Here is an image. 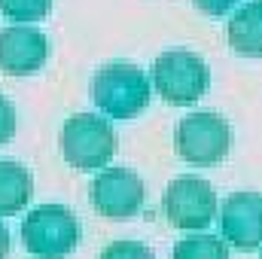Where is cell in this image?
I'll use <instances>...</instances> for the list:
<instances>
[{"label": "cell", "mask_w": 262, "mask_h": 259, "mask_svg": "<svg viewBox=\"0 0 262 259\" xmlns=\"http://www.w3.org/2000/svg\"><path fill=\"white\" fill-rule=\"evenodd\" d=\"M229 46L244 58H262V0H250L229 18Z\"/></svg>", "instance_id": "obj_10"}, {"label": "cell", "mask_w": 262, "mask_h": 259, "mask_svg": "<svg viewBox=\"0 0 262 259\" xmlns=\"http://www.w3.org/2000/svg\"><path fill=\"white\" fill-rule=\"evenodd\" d=\"M9 256V232H6V226L0 223V259Z\"/></svg>", "instance_id": "obj_17"}, {"label": "cell", "mask_w": 262, "mask_h": 259, "mask_svg": "<svg viewBox=\"0 0 262 259\" xmlns=\"http://www.w3.org/2000/svg\"><path fill=\"white\" fill-rule=\"evenodd\" d=\"M101 259H156L152 256V250L149 247H143V244H137V241H113Z\"/></svg>", "instance_id": "obj_14"}, {"label": "cell", "mask_w": 262, "mask_h": 259, "mask_svg": "<svg viewBox=\"0 0 262 259\" xmlns=\"http://www.w3.org/2000/svg\"><path fill=\"white\" fill-rule=\"evenodd\" d=\"M92 207L113 223L131 220L143 207V180L128 168H107L92 180Z\"/></svg>", "instance_id": "obj_7"}, {"label": "cell", "mask_w": 262, "mask_h": 259, "mask_svg": "<svg viewBox=\"0 0 262 259\" xmlns=\"http://www.w3.org/2000/svg\"><path fill=\"white\" fill-rule=\"evenodd\" d=\"M49 40L31 25H12L0 31V70L9 76H31L46 64Z\"/></svg>", "instance_id": "obj_9"}, {"label": "cell", "mask_w": 262, "mask_h": 259, "mask_svg": "<svg viewBox=\"0 0 262 259\" xmlns=\"http://www.w3.org/2000/svg\"><path fill=\"white\" fill-rule=\"evenodd\" d=\"M12 134H15V107L9 98L0 95V146L12 140Z\"/></svg>", "instance_id": "obj_15"}, {"label": "cell", "mask_w": 262, "mask_h": 259, "mask_svg": "<svg viewBox=\"0 0 262 259\" xmlns=\"http://www.w3.org/2000/svg\"><path fill=\"white\" fill-rule=\"evenodd\" d=\"M79 220L61 204L34 207L21 220V244L40 259H64L79 244Z\"/></svg>", "instance_id": "obj_2"}, {"label": "cell", "mask_w": 262, "mask_h": 259, "mask_svg": "<svg viewBox=\"0 0 262 259\" xmlns=\"http://www.w3.org/2000/svg\"><path fill=\"white\" fill-rule=\"evenodd\" d=\"M152 85H156V95H162L168 104L186 107V104H195L198 98H204L210 85V70L204 64V58H198L195 52L171 49L156 58Z\"/></svg>", "instance_id": "obj_4"}, {"label": "cell", "mask_w": 262, "mask_h": 259, "mask_svg": "<svg viewBox=\"0 0 262 259\" xmlns=\"http://www.w3.org/2000/svg\"><path fill=\"white\" fill-rule=\"evenodd\" d=\"M232 149V128L216 113H189L177 125V156L189 165H220Z\"/></svg>", "instance_id": "obj_6"}, {"label": "cell", "mask_w": 262, "mask_h": 259, "mask_svg": "<svg viewBox=\"0 0 262 259\" xmlns=\"http://www.w3.org/2000/svg\"><path fill=\"white\" fill-rule=\"evenodd\" d=\"M195 3L198 12H204V15H213V18H220V15H226L235 3H241V0H192Z\"/></svg>", "instance_id": "obj_16"}, {"label": "cell", "mask_w": 262, "mask_h": 259, "mask_svg": "<svg viewBox=\"0 0 262 259\" xmlns=\"http://www.w3.org/2000/svg\"><path fill=\"white\" fill-rule=\"evenodd\" d=\"M162 210L174 229L198 232L210 226V220L220 213V204H216L213 186L204 177L183 174L168 183V189L162 195Z\"/></svg>", "instance_id": "obj_5"}, {"label": "cell", "mask_w": 262, "mask_h": 259, "mask_svg": "<svg viewBox=\"0 0 262 259\" xmlns=\"http://www.w3.org/2000/svg\"><path fill=\"white\" fill-rule=\"evenodd\" d=\"M171 259H229V241L216 235H186Z\"/></svg>", "instance_id": "obj_12"}, {"label": "cell", "mask_w": 262, "mask_h": 259, "mask_svg": "<svg viewBox=\"0 0 262 259\" xmlns=\"http://www.w3.org/2000/svg\"><path fill=\"white\" fill-rule=\"evenodd\" d=\"M52 9V0H0V12L12 21H40Z\"/></svg>", "instance_id": "obj_13"}, {"label": "cell", "mask_w": 262, "mask_h": 259, "mask_svg": "<svg viewBox=\"0 0 262 259\" xmlns=\"http://www.w3.org/2000/svg\"><path fill=\"white\" fill-rule=\"evenodd\" d=\"M223 238L235 250H256L262 247V195L259 192H232L220 210Z\"/></svg>", "instance_id": "obj_8"}, {"label": "cell", "mask_w": 262, "mask_h": 259, "mask_svg": "<svg viewBox=\"0 0 262 259\" xmlns=\"http://www.w3.org/2000/svg\"><path fill=\"white\" fill-rule=\"evenodd\" d=\"M92 101L110 119H134L149 104V79L137 64L113 61L95 73Z\"/></svg>", "instance_id": "obj_1"}, {"label": "cell", "mask_w": 262, "mask_h": 259, "mask_svg": "<svg viewBox=\"0 0 262 259\" xmlns=\"http://www.w3.org/2000/svg\"><path fill=\"white\" fill-rule=\"evenodd\" d=\"M61 153L76 171H101L116 156V131L95 113H76L61 128Z\"/></svg>", "instance_id": "obj_3"}, {"label": "cell", "mask_w": 262, "mask_h": 259, "mask_svg": "<svg viewBox=\"0 0 262 259\" xmlns=\"http://www.w3.org/2000/svg\"><path fill=\"white\" fill-rule=\"evenodd\" d=\"M34 195V177L18 162H0V217H12L28 207Z\"/></svg>", "instance_id": "obj_11"}]
</instances>
